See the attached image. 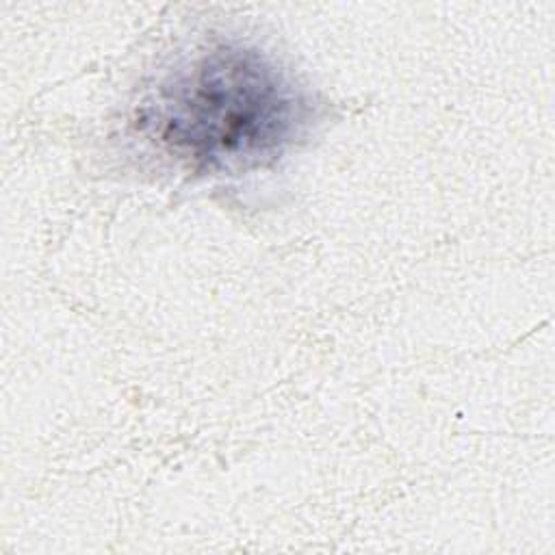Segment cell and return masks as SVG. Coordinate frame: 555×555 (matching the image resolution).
Instances as JSON below:
<instances>
[{"instance_id":"cell-1","label":"cell","mask_w":555,"mask_h":555,"mask_svg":"<svg viewBox=\"0 0 555 555\" xmlns=\"http://www.w3.org/2000/svg\"><path fill=\"white\" fill-rule=\"evenodd\" d=\"M312 106L269 56L217 43L178 61L137 108L139 132L193 173H243L282 156Z\"/></svg>"}]
</instances>
